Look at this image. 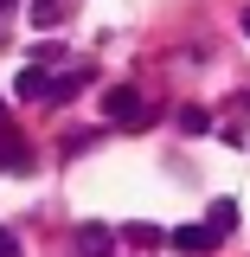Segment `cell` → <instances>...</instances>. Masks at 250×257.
<instances>
[{"label": "cell", "instance_id": "cell-8", "mask_svg": "<svg viewBox=\"0 0 250 257\" xmlns=\"http://www.w3.org/2000/svg\"><path fill=\"white\" fill-rule=\"evenodd\" d=\"M71 0H32V26H58Z\"/></svg>", "mask_w": 250, "mask_h": 257}, {"label": "cell", "instance_id": "cell-3", "mask_svg": "<svg viewBox=\"0 0 250 257\" xmlns=\"http://www.w3.org/2000/svg\"><path fill=\"white\" fill-rule=\"evenodd\" d=\"M167 244H173L180 257H205V251H218L212 225H180V231H167Z\"/></svg>", "mask_w": 250, "mask_h": 257}, {"label": "cell", "instance_id": "cell-9", "mask_svg": "<svg viewBox=\"0 0 250 257\" xmlns=\"http://www.w3.org/2000/svg\"><path fill=\"white\" fill-rule=\"evenodd\" d=\"M122 238H128V244H141V251H154V244H167V231H160V225H128Z\"/></svg>", "mask_w": 250, "mask_h": 257}, {"label": "cell", "instance_id": "cell-7", "mask_svg": "<svg viewBox=\"0 0 250 257\" xmlns=\"http://www.w3.org/2000/svg\"><path fill=\"white\" fill-rule=\"evenodd\" d=\"M45 77H52V71H45V64H26V71H20V84H13V90L26 96V103H45Z\"/></svg>", "mask_w": 250, "mask_h": 257}, {"label": "cell", "instance_id": "cell-13", "mask_svg": "<svg viewBox=\"0 0 250 257\" xmlns=\"http://www.w3.org/2000/svg\"><path fill=\"white\" fill-rule=\"evenodd\" d=\"M244 32H250V7H244Z\"/></svg>", "mask_w": 250, "mask_h": 257}, {"label": "cell", "instance_id": "cell-2", "mask_svg": "<svg viewBox=\"0 0 250 257\" xmlns=\"http://www.w3.org/2000/svg\"><path fill=\"white\" fill-rule=\"evenodd\" d=\"M32 161H39V155H32V142H26L13 122H0V167H7V174H26Z\"/></svg>", "mask_w": 250, "mask_h": 257}, {"label": "cell", "instance_id": "cell-12", "mask_svg": "<svg viewBox=\"0 0 250 257\" xmlns=\"http://www.w3.org/2000/svg\"><path fill=\"white\" fill-rule=\"evenodd\" d=\"M0 13H13V0H0Z\"/></svg>", "mask_w": 250, "mask_h": 257}, {"label": "cell", "instance_id": "cell-11", "mask_svg": "<svg viewBox=\"0 0 250 257\" xmlns=\"http://www.w3.org/2000/svg\"><path fill=\"white\" fill-rule=\"evenodd\" d=\"M0 257H20V244H13V231H0Z\"/></svg>", "mask_w": 250, "mask_h": 257}, {"label": "cell", "instance_id": "cell-6", "mask_svg": "<svg viewBox=\"0 0 250 257\" xmlns=\"http://www.w3.org/2000/svg\"><path fill=\"white\" fill-rule=\"evenodd\" d=\"M205 225H212V238H231V231H237V206H231V199H212V212H205Z\"/></svg>", "mask_w": 250, "mask_h": 257}, {"label": "cell", "instance_id": "cell-5", "mask_svg": "<svg viewBox=\"0 0 250 257\" xmlns=\"http://www.w3.org/2000/svg\"><path fill=\"white\" fill-rule=\"evenodd\" d=\"M109 244H116L109 225H77V251H84V257H109Z\"/></svg>", "mask_w": 250, "mask_h": 257}, {"label": "cell", "instance_id": "cell-1", "mask_svg": "<svg viewBox=\"0 0 250 257\" xmlns=\"http://www.w3.org/2000/svg\"><path fill=\"white\" fill-rule=\"evenodd\" d=\"M103 116H109L116 128H141V122H148V103H141L135 84H116V90L103 96Z\"/></svg>", "mask_w": 250, "mask_h": 257}, {"label": "cell", "instance_id": "cell-10", "mask_svg": "<svg viewBox=\"0 0 250 257\" xmlns=\"http://www.w3.org/2000/svg\"><path fill=\"white\" fill-rule=\"evenodd\" d=\"M180 128H186V135H205V128H212V116H205L199 103H186V109H180Z\"/></svg>", "mask_w": 250, "mask_h": 257}, {"label": "cell", "instance_id": "cell-4", "mask_svg": "<svg viewBox=\"0 0 250 257\" xmlns=\"http://www.w3.org/2000/svg\"><path fill=\"white\" fill-rule=\"evenodd\" d=\"M90 77H96L90 64H77V71H64V77H45V103H52V109H58V103H71V96L84 90Z\"/></svg>", "mask_w": 250, "mask_h": 257}]
</instances>
